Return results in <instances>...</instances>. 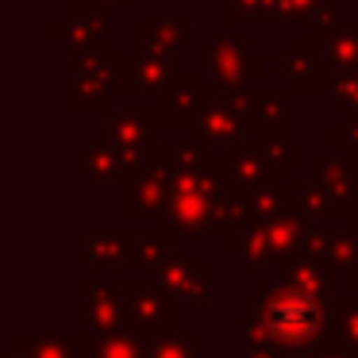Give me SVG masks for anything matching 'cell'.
Masks as SVG:
<instances>
[{
	"label": "cell",
	"mask_w": 358,
	"mask_h": 358,
	"mask_svg": "<svg viewBox=\"0 0 358 358\" xmlns=\"http://www.w3.org/2000/svg\"><path fill=\"white\" fill-rule=\"evenodd\" d=\"M316 327V304L304 293H289L281 301H273V331L281 339H304Z\"/></svg>",
	"instance_id": "1"
}]
</instances>
